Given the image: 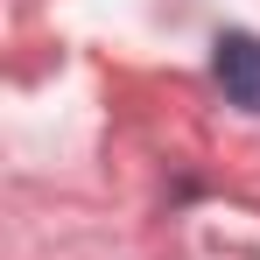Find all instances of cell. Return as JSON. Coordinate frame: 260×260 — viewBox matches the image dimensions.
Instances as JSON below:
<instances>
[{
	"label": "cell",
	"instance_id": "1",
	"mask_svg": "<svg viewBox=\"0 0 260 260\" xmlns=\"http://www.w3.org/2000/svg\"><path fill=\"white\" fill-rule=\"evenodd\" d=\"M218 85H225V99L239 106V113H260V36H218Z\"/></svg>",
	"mask_w": 260,
	"mask_h": 260
}]
</instances>
